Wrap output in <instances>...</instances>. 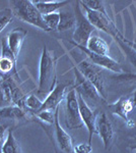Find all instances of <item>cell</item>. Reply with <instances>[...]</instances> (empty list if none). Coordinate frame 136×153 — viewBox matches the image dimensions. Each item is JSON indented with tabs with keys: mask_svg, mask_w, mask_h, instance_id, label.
Here are the masks:
<instances>
[{
	"mask_svg": "<svg viewBox=\"0 0 136 153\" xmlns=\"http://www.w3.org/2000/svg\"><path fill=\"white\" fill-rule=\"evenodd\" d=\"M56 62L54 51L45 45L42 50L39 65V93H50L56 86Z\"/></svg>",
	"mask_w": 136,
	"mask_h": 153,
	"instance_id": "1",
	"label": "cell"
},
{
	"mask_svg": "<svg viewBox=\"0 0 136 153\" xmlns=\"http://www.w3.org/2000/svg\"><path fill=\"white\" fill-rule=\"evenodd\" d=\"M11 10L14 16L26 24H29L36 28L41 29L44 32H50L43 19V16L39 12L38 8L32 0H13L9 1Z\"/></svg>",
	"mask_w": 136,
	"mask_h": 153,
	"instance_id": "2",
	"label": "cell"
},
{
	"mask_svg": "<svg viewBox=\"0 0 136 153\" xmlns=\"http://www.w3.org/2000/svg\"><path fill=\"white\" fill-rule=\"evenodd\" d=\"M79 4L82 6L83 10L85 12L86 19H88L90 25L96 30H100V31L105 32L106 34L110 35L115 40L122 36V34H120L117 27L115 26V24L113 23L109 16H106V14H103L101 12L93 10V9L86 7L85 4H81L80 2Z\"/></svg>",
	"mask_w": 136,
	"mask_h": 153,
	"instance_id": "3",
	"label": "cell"
},
{
	"mask_svg": "<svg viewBox=\"0 0 136 153\" xmlns=\"http://www.w3.org/2000/svg\"><path fill=\"white\" fill-rule=\"evenodd\" d=\"M74 14H75L76 24L74 28L72 42L80 46H86L88 39L91 37L96 29L91 26L85 14H83V12L81 11L79 1L76 2V5L74 7Z\"/></svg>",
	"mask_w": 136,
	"mask_h": 153,
	"instance_id": "4",
	"label": "cell"
},
{
	"mask_svg": "<svg viewBox=\"0 0 136 153\" xmlns=\"http://www.w3.org/2000/svg\"><path fill=\"white\" fill-rule=\"evenodd\" d=\"M65 125L69 130H75L82 128L83 123L81 120L78 106L77 92L74 88L66 94L65 97Z\"/></svg>",
	"mask_w": 136,
	"mask_h": 153,
	"instance_id": "5",
	"label": "cell"
},
{
	"mask_svg": "<svg viewBox=\"0 0 136 153\" xmlns=\"http://www.w3.org/2000/svg\"><path fill=\"white\" fill-rule=\"evenodd\" d=\"M76 68L81 71V74H82L93 86H95L96 89L98 90L99 94L102 97V99L104 101H106L107 94H106L105 83H104V78H103V74H102V71H101V68L93 65L88 59L81 60L80 62L76 65Z\"/></svg>",
	"mask_w": 136,
	"mask_h": 153,
	"instance_id": "6",
	"label": "cell"
},
{
	"mask_svg": "<svg viewBox=\"0 0 136 153\" xmlns=\"http://www.w3.org/2000/svg\"><path fill=\"white\" fill-rule=\"evenodd\" d=\"M54 129L52 131V139L54 142V146L56 148L57 153H74L73 140L71 136L61 127L59 122V108L56 110Z\"/></svg>",
	"mask_w": 136,
	"mask_h": 153,
	"instance_id": "7",
	"label": "cell"
},
{
	"mask_svg": "<svg viewBox=\"0 0 136 153\" xmlns=\"http://www.w3.org/2000/svg\"><path fill=\"white\" fill-rule=\"evenodd\" d=\"M72 70L74 76H75V86L73 88L76 90V92L80 96H82V98L85 101L86 100L96 101L99 99H102V97L99 94L98 90L96 89L95 86L81 74V71L76 68V65H73Z\"/></svg>",
	"mask_w": 136,
	"mask_h": 153,
	"instance_id": "8",
	"label": "cell"
},
{
	"mask_svg": "<svg viewBox=\"0 0 136 153\" xmlns=\"http://www.w3.org/2000/svg\"><path fill=\"white\" fill-rule=\"evenodd\" d=\"M70 43L74 45L75 47L79 48L83 53L87 56L88 60H90L93 65H98L99 68H106L108 71H111L115 74H123V68L122 66L117 60H115L114 58H112L111 56H104V55H99V54H96V53H93L91 51L88 50L85 46H80V45H77V44L73 43L72 41H70Z\"/></svg>",
	"mask_w": 136,
	"mask_h": 153,
	"instance_id": "9",
	"label": "cell"
},
{
	"mask_svg": "<svg viewBox=\"0 0 136 153\" xmlns=\"http://www.w3.org/2000/svg\"><path fill=\"white\" fill-rule=\"evenodd\" d=\"M16 56L10 50L7 39L3 38L1 42V54H0V76L1 78H8L16 75Z\"/></svg>",
	"mask_w": 136,
	"mask_h": 153,
	"instance_id": "10",
	"label": "cell"
},
{
	"mask_svg": "<svg viewBox=\"0 0 136 153\" xmlns=\"http://www.w3.org/2000/svg\"><path fill=\"white\" fill-rule=\"evenodd\" d=\"M96 134L100 136L104 143V147L106 150H108L112 145L114 139V129L105 112H101L96 114Z\"/></svg>",
	"mask_w": 136,
	"mask_h": 153,
	"instance_id": "11",
	"label": "cell"
},
{
	"mask_svg": "<svg viewBox=\"0 0 136 153\" xmlns=\"http://www.w3.org/2000/svg\"><path fill=\"white\" fill-rule=\"evenodd\" d=\"M77 99H78V106H79V113L80 117L82 120L83 125L86 127L88 131V144L91 145V139H93V135L96 134V111L88 106L86 101L83 99L82 96H80L77 93Z\"/></svg>",
	"mask_w": 136,
	"mask_h": 153,
	"instance_id": "12",
	"label": "cell"
},
{
	"mask_svg": "<svg viewBox=\"0 0 136 153\" xmlns=\"http://www.w3.org/2000/svg\"><path fill=\"white\" fill-rule=\"evenodd\" d=\"M66 89L67 85L65 84H56L53 90L51 91L43 101V104L40 110H53L55 111L59 105L62 102V100L66 97ZM39 110V111H40Z\"/></svg>",
	"mask_w": 136,
	"mask_h": 153,
	"instance_id": "13",
	"label": "cell"
},
{
	"mask_svg": "<svg viewBox=\"0 0 136 153\" xmlns=\"http://www.w3.org/2000/svg\"><path fill=\"white\" fill-rule=\"evenodd\" d=\"M134 108L135 107L133 105L131 97H121L115 103L109 105V109L111 110L113 114H116L119 117L123 118L126 122V124L131 126V127L134 126V123L130 122L129 114L133 111Z\"/></svg>",
	"mask_w": 136,
	"mask_h": 153,
	"instance_id": "14",
	"label": "cell"
},
{
	"mask_svg": "<svg viewBox=\"0 0 136 153\" xmlns=\"http://www.w3.org/2000/svg\"><path fill=\"white\" fill-rule=\"evenodd\" d=\"M26 36H28V31H26L23 28H16L12 30L6 37L7 44L16 57L18 56L19 51H21V46H23V43Z\"/></svg>",
	"mask_w": 136,
	"mask_h": 153,
	"instance_id": "15",
	"label": "cell"
},
{
	"mask_svg": "<svg viewBox=\"0 0 136 153\" xmlns=\"http://www.w3.org/2000/svg\"><path fill=\"white\" fill-rule=\"evenodd\" d=\"M31 117H34V114L26 112L23 108L16 105H10L7 107L0 108V118H6L12 120H29Z\"/></svg>",
	"mask_w": 136,
	"mask_h": 153,
	"instance_id": "16",
	"label": "cell"
},
{
	"mask_svg": "<svg viewBox=\"0 0 136 153\" xmlns=\"http://www.w3.org/2000/svg\"><path fill=\"white\" fill-rule=\"evenodd\" d=\"M85 47L93 53L99 54V55H104V56H110L109 44L104 39L96 35H91L90 38L88 39L87 44H86Z\"/></svg>",
	"mask_w": 136,
	"mask_h": 153,
	"instance_id": "17",
	"label": "cell"
},
{
	"mask_svg": "<svg viewBox=\"0 0 136 153\" xmlns=\"http://www.w3.org/2000/svg\"><path fill=\"white\" fill-rule=\"evenodd\" d=\"M13 105L10 82L8 78L0 79V108Z\"/></svg>",
	"mask_w": 136,
	"mask_h": 153,
	"instance_id": "18",
	"label": "cell"
},
{
	"mask_svg": "<svg viewBox=\"0 0 136 153\" xmlns=\"http://www.w3.org/2000/svg\"><path fill=\"white\" fill-rule=\"evenodd\" d=\"M34 4L36 5L42 16H46V14L57 12L59 8L68 4V1H65V0H61V1H34Z\"/></svg>",
	"mask_w": 136,
	"mask_h": 153,
	"instance_id": "19",
	"label": "cell"
},
{
	"mask_svg": "<svg viewBox=\"0 0 136 153\" xmlns=\"http://www.w3.org/2000/svg\"><path fill=\"white\" fill-rule=\"evenodd\" d=\"M42 104H43V101H41L38 96L29 94L24 96L21 108H23L24 110H26V112L31 113V114H35L41 109Z\"/></svg>",
	"mask_w": 136,
	"mask_h": 153,
	"instance_id": "20",
	"label": "cell"
},
{
	"mask_svg": "<svg viewBox=\"0 0 136 153\" xmlns=\"http://www.w3.org/2000/svg\"><path fill=\"white\" fill-rule=\"evenodd\" d=\"M2 151H3V153H23L21 144L14 137L13 130L11 128L8 129L7 137L3 141V144H2Z\"/></svg>",
	"mask_w": 136,
	"mask_h": 153,
	"instance_id": "21",
	"label": "cell"
},
{
	"mask_svg": "<svg viewBox=\"0 0 136 153\" xmlns=\"http://www.w3.org/2000/svg\"><path fill=\"white\" fill-rule=\"evenodd\" d=\"M59 14H60V23H59L57 31L64 32L75 28V24H76L75 14L70 11H60Z\"/></svg>",
	"mask_w": 136,
	"mask_h": 153,
	"instance_id": "22",
	"label": "cell"
},
{
	"mask_svg": "<svg viewBox=\"0 0 136 153\" xmlns=\"http://www.w3.org/2000/svg\"><path fill=\"white\" fill-rule=\"evenodd\" d=\"M57 109H58V108H57ZM56 110L55 111H53V110H40V111L35 113L34 118H36L39 122H41L42 124H43V126L44 125L53 126L54 122H55Z\"/></svg>",
	"mask_w": 136,
	"mask_h": 153,
	"instance_id": "23",
	"label": "cell"
},
{
	"mask_svg": "<svg viewBox=\"0 0 136 153\" xmlns=\"http://www.w3.org/2000/svg\"><path fill=\"white\" fill-rule=\"evenodd\" d=\"M122 36H121V37H122ZM121 37H119V38L116 39V41L118 42V44H119L121 50H122L123 53L125 54V56L127 57L128 60H129V62L133 66H134V68L136 70V51L134 50V49L131 48L129 45H127V44H126L125 42L123 41L122 39H121Z\"/></svg>",
	"mask_w": 136,
	"mask_h": 153,
	"instance_id": "24",
	"label": "cell"
},
{
	"mask_svg": "<svg viewBox=\"0 0 136 153\" xmlns=\"http://www.w3.org/2000/svg\"><path fill=\"white\" fill-rule=\"evenodd\" d=\"M43 19L50 31H57L58 30L59 23H60V14H59V12H53V13L43 16Z\"/></svg>",
	"mask_w": 136,
	"mask_h": 153,
	"instance_id": "25",
	"label": "cell"
},
{
	"mask_svg": "<svg viewBox=\"0 0 136 153\" xmlns=\"http://www.w3.org/2000/svg\"><path fill=\"white\" fill-rule=\"evenodd\" d=\"M79 2L81 4H85L88 8L93 9V10L101 12V13L106 14V16H109L103 1H100V0H85V1H79Z\"/></svg>",
	"mask_w": 136,
	"mask_h": 153,
	"instance_id": "26",
	"label": "cell"
},
{
	"mask_svg": "<svg viewBox=\"0 0 136 153\" xmlns=\"http://www.w3.org/2000/svg\"><path fill=\"white\" fill-rule=\"evenodd\" d=\"M13 19V13L10 8H4L0 10V33L6 28Z\"/></svg>",
	"mask_w": 136,
	"mask_h": 153,
	"instance_id": "27",
	"label": "cell"
},
{
	"mask_svg": "<svg viewBox=\"0 0 136 153\" xmlns=\"http://www.w3.org/2000/svg\"><path fill=\"white\" fill-rule=\"evenodd\" d=\"M74 153H93L90 144H78L74 146Z\"/></svg>",
	"mask_w": 136,
	"mask_h": 153,
	"instance_id": "28",
	"label": "cell"
},
{
	"mask_svg": "<svg viewBox=\"0 0 136 153\" xmlns=\"http://www.w3.org/2000/svg\"><path fill=\"white\" fill-rule=\"evenodd\" d=\"M121 39H122L123 41L125 42L126 44H127V45H129L131 48L132 49H134V50L136 51V42H131V41H128V40H126V39L124 38V37H121Z\"/></svg>",
	"mask_w": 136,
	"mask_h": 153,
	"instance_id": "29",
	"label": "cell"
},
{
	"mask_svg": "<svg viewBox=\"0 0 136 153\" xmlns=\"http://www.w3.org/2000/svg\"><path fill=\"white\" fill-rule=\"evenodd\" d=\"M7 128H8L7 126H0V142L3 140V136L5 134Z\"/></svg>",
	"mask_w": 136,
	"mask_h": 153,
	"instance_id": "30",
	"label": "cell"
},
{
	"mask_svg": "<svg viewBox=\"0 0 136 153\" xmlns=\"http://www.w3.org/2000/svg\"><path fill=\"white\" fill-rule=\"evenodd\" d=\"M131 99H132V102H133L134 107H136V90L134 91V93L132 94V96H131Z\"/></svg>",
	"mask_w": 136,
	"mask_h": 153,
	"instance_id": "31",
	"label": "cell"
},
{
	"mask_svg": "<svg viewBox=\"0 0 136 153\" xmlns=\"http://www.w3.org/2000/svg\"><path fill=\"white\" fill-rule=\"evenodd\" d=\"M2 144H3V140L0 142V153H3V151H2Z\"/></svg>",
	"mask_w": 136,
	"mask_h": 153,
	"instance_id": "32",
	"label": "cell"
},
{
	"mask_svg": "<svg viewBox=\"0 0 136 153\" xmlns=\"http://www.w3.org/2000/svg\"><path fill=\"white\" fill-rule=\"evenodd\" d=\"M134 120H135V122H136V114H135V117H134Z\"/></svg>",
	"mask_w": 136,
	"mask_h": 153,
	"instance_id": "33",
	"label": "cell"
}]
</instances>
